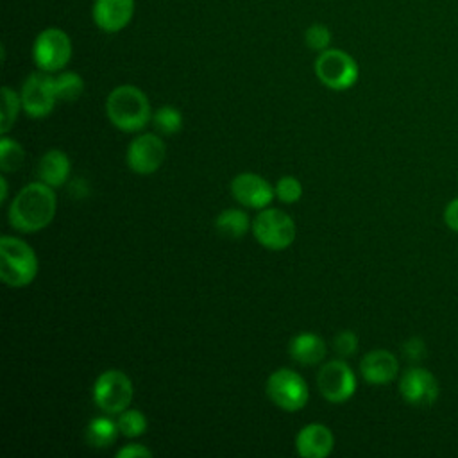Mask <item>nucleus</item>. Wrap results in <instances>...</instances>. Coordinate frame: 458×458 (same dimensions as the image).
Masks as SVG:
<instances>
[{
	"instance_id": "a878e982",
	"label": "nucleus",
	"mask_w": 458,
	"mask_h": 458,
	"mask_svg": "<svg viewBox=\"0 0 458 458\" xmlns=\"http://www.w3.org/2000/svg\"><path fill=\"white\" fill-rule=\"evenodd\" d=\"M276 197L284 202V204H293L302 197V184L297 177L293 175H284L281 177L276 186H274Z\"/></svg>"
},
{
	"instance_id": "1a4fd4ad",
	"label": "nucleus",
	"mask_w": 458,
	"mask_h": 458,
	"mask_svg": "<svg viewBox=\"0 0 458 458\" xmlns=\"http://www.w3.org/2000/svg\"><path fill=\"white\" fill-rule=\"evenodd\" d=\"M32 55L41 72L63 70L72 57V41L61 29H47L38 34Z\"/></svg>"
},
{
	"instance_id": "393cba45",
	"label": "nucleus",
	"mask_w": 458,
	"mask_h": 458,
	"mask_svg": "<svg viewBox=\"0 0 458 458\" xmlns=\"http://www.w3.org/2000/svg\"><path fill=\"white\" fill-rule=\"evenodd\" d=\"M20 109H23L21 97L9 86H4L2 88V122H0L2 134H7L13 129Z\"/></svg>"
},
{
	"instance_id": "412c9836",
	"label": "nucleus",
	"mask_w": 458,
	"mask_h": 458,
	"mask_svg": "<svg viewBox=\"0 0 458 458\" xmlns=\"http://www.w3.org/2000/svg\"><path fill=\"white\" fill-rule=\"evenodd\" d=\"M23 157H25V150L23 147L9 138L7 134H2L0 138V168L2 174H13L16 172L21 165H23Z\"/></svg>"
},
{
	"instance_id": "7c9ffc66",
	"label": "nucleus",
	"mask_w": 458,
	"mask_h": 458,
	"mask_svg": "<svg viewBox=\"0 0 458 458\" xmlns=\"http://www.w3.org/2000/svg\"><path fill=\"white\" fill-rule=\"evenodd\" d=\"M444 222L451 231L458 233V197L453 199L451 202H447V206L444 209Z\"/></svg>"
},
{
	"instance_id": "0eeeda50",
	"label": "nucleus",
	"mask_w": 458,
	"mask_h": 458,
	"mask_svg": "<svg viewBox=\"0 0 458 458\" xmlns=\"http://www.w3.org/2000/svg\"><path fill=\"white\" fill-rule=\"evenodd\" d=\"M315 73L318 81L329 89H349L358 81V64L344 50L326 48L315 61Z\"/></svg>"
},
{
	"instance_id": "c85d7f7f",
	"label": "nucleus",
	"mask_w": 458,
	"mask_h": 458,
	"mask_svg": "<svg viewBox=\"0 0 458 458\" xmlns=\"http://www.w3.org/2000/svg\"><path fill=\"white\" fill-rule=\"evenodd\" d=\"M401 351H403V356H404L408 361H413V363H415V361L424 360V356H426V344H424L422 338L411 336V338H408V340L403 344Z\"/></svg>"
},
{
	"instance_id": "aec40b11",
	"label": "nucleus",
	"mask_w": 458,
	"mask_h": 458,
	"mask_svg": "<svg viewBox=\"0 0 458 458\" xmlns=\"http://www.w3.org/2000/svg\"><path fill=\"white\" fill-rule=\"evenodd\" d=\"M120 429L118 424L109 417H95L86 426V442L95 449H106L114 444Z\"/></svg>"
},
{
	"instance_id": "a211bd4d",
	"label": "nucleus",
	"mask_w": 458,
	"mask_h": 458,
	"mask_svg": "<svg viewBox=\"0 0 458 458\" xmlns=\"http://www.w3.org/2000/svg\"><path fill=\"white\" fill-rule=\"evenodd\" d=\"M70 170L72 163L68 154L59 148H52L39 159L38 177L52 188H61L70 179Z\"/></svg>"
},
{
	"instance_id": "7ed1b4c3",
	"label": "nucleus",
	"mask_w": 458,
	"mask_h": 458,
	"mask_svg": "<svg viewBox=\"0 0 458 458\" xmlns=\"http://www.w3.org/2000/svg\"><path fill=\"white\" fill-rule=\"evenodd\" d=\"M38 268V256L27 242L9 234L0 238V279L7 286H29L36 279Z\"/></svg>"
},
{
	"instance_id": "4468645a",
	"label": "nucleus",
	"mask_w": 458,
	"mask_h": 458,
	"mask_svg": "<svg viewBox=\"0 0 458 458\" xmlns=\"http://www.w3.org/2000/svg\"><path fill=\"white\" fill-rule=\"evenodd\" d=\"M335 447L333 431L320 422L306 424L295 435V453L302 458H326Z\"/></svg>"
},
{
	"instance_id": "f3484780",
	"label": "nucleus",
	"mask_w": 458,
	"mask_h": 458,
	"mask_svg": "<svg viewBox=\"0 0 458 458\" xmlns=\"http://www.w3.org/2000/svg\"><path fill=\"white\" fill-rule=\"evenodd\" d=\"M288 352L292 356L293 361L311 367V365H318L320 361H324L326 352H327V345L324 342L322 336L304 331L295 335L290 344H288Z\"/></svg>"
},
{
	"instance_id": "cd10ccee",
	"label": "nucleus",
	"mask_w": 458,
	"mask_h": 458,
	"mask_svg": "<svg viewBox=\"0 0 458 458\" xmlns=\"http://www.w3.org/2000/svg\"><path fill=\"white\" fill-rule=\"evenodd\" d=\"M304 39H306V45L311 50H326L329 47V41H331V32L326 25L315 23L306 30Z\"/></svg>"
},
{
	"instance_id": "20e7f679",
	"label": "nucleus",
	"mask_w": 458,
	"mask_h": 458,
	"mask_svg": "<svg viewBox=\"0 0 458 458\" xmlns=\"http://www.w3.org/2000/svg\"><path fill=\"white\" fill-rule=\"evenodd\" d=\"M252 236L268 250L288 249L297 234L293 218L277 208H263L252 220Z\"/></svg>"
},
{
	"instance_id": "f8f14e48",
	"label": "nucleus",
	"mask_w": 458,
	"mask_h": 458,
	"mask_svg": "<svg viewBox=\"0 0 458 458\" xmlns=\"http://www.w3.org/2000/svg\"><path fill=\"white\" fill-rule=\"evenodd\" d=\"M399 394L411 406H431L438 397V381L428 369L411 367L401 376Z\"/></svg>"
},
{
	"instance_id": "f257e3e1",
	"label": "nucleus",
	"mask_w": 458,
	"mask_h": 458,
	"mask_svg": "<svg viewBox=\"0 0 458 458\" xmlns=\"http://www.w3.org/2000/svg\"><path fill=\"white\" fill-rule=\"evenodd\" d=\"M55 188L43 181L25 184L7 208V220L20 233H38L45 229L55 216L57 199Z\"/></svg>"
},
{
	"instance_id": "6e6552de",
	"label": "nucleus",
	"mask_w": 458,
	"mask_h": 458,
	"mask_svg": "<svg viewBox=\"0 0 458 458\" xmlns=\"http://www.w3.org/2000/svg\"><path fill=\"white\" fill-rule=\"evenodd\" d=\"M317 386L326 401L340 404L354 395L356 376L344 360H329L317 372Z\"/></svg>"
},
{
	"instance_id": "f03ea898",
	"label": "nucleus",
	"mask_w": 458,
	"mask_h": 458,
	"mask_svg": "<svg viewBox=\"0 0 458 458\" xmlns=\"http://www.w3.org/2000/svg\"><path fill=\"white\" fill-rule=\"evenodd\" d=\"M106 114L122 132H138L152 120L147 95L132 84H122L107 95Z\"/></svg>"
},
{
	"instance_id": "4be33fe9",
	"label": "nucleus",
	"mask_w": 458,
	"mask_h": 458,
	"mask_svg": "<svg viewBox=\"0 0 458 458\" xmlns=\"http://www.w3.org/2000/svg\"><path fill=\"white\" fill-rule=\"evenodd\" d=\"M55 95L57 100L63 102H73L84 93V81L75 72H63L57 77H54Z\"/></svg>"
},
{
	"instance_id": "2eb2a0df",
	"label": "nucleus",
	"mask_w": 458,
	"mask_h": 458,
	"mask_svg": "<svg viewBox=\"0 0 458 458\" xmlns=\"http://www.w3.org/2000/svg\"><path fill=\"white\" fill-rule=\"evenodd\" d=\"M399 372L397 358L386 349H374L360 361V374L370 385H386Z\"/></svg>"
},
{
	"instance_id": "dca6fc26",
	"label": "nucleus",
	"mask_w": 458,
	"mask_h": 458,
	"mask_svg": "<svg viewBox=\"0 0 458 458\" xmlns=\"http://www.w3.org/2000/svg\"><path fill=\"white\" fill-rule=\"evenodd\" d=\"M134 13V0H95L93 20L106 32L123 29Z\"/></svg>"
},
{
	"instance_id": "5701e85b",
	"label": "nucleus",
	"mask_w": 458,
	"mask_h": 458,
	"mask_svg": "<svg viewBox=\"0 0 458 458\" xmlns=\"http://www.w3.org/2000/svg\"><path fill=\"white\" fill-rule=\"evenodd\" d=\"M116 424H118L120 435H123L127 438L141 437L147 431V426H148L145 413L136 410V408H127L122 413H118Z\"/></svg>"
},
{
	"instance_id": "bb28decb",
	"label": "nucleus",
	"mask_w": 458,
	"mask_h": 458,
	"mask_svg": "<svg viewBox=\"0 0 458 458\" xmlns=\"http://www.w3.org/2000/svg\"><path fill=\"white\" fill-rule=\"evenodd\" d=\"M333 351L340 356V358H349L352 354H356L358 351V335L354 331H340L335 338H333Z\"/></svg>"
},
{
	"instance_id": "b1692460",
	"label": "nucleus",
	"mask_w": 458,
	"mask_h": 458,
	"mask_svg": "<svg viewBox=\"0 0 458 458\" xmlns=\"http://www.w3.org/2000/svg\"><path fill=\"white\" fill-rule=\"evenodd\" d=\"M152 123L161 134H177L182 129V113L174 106H161L152 113Z\"/></svg>"
},
{
	"instance_id": "2f4dec72",
	"label": "nucleus",
	"mask_w": 458,
	"mask_h": 458,
	"mask_svg": "<svg viewBox=\"0 0 458 458\" xmlns=\"http://www.w3.org/2000/svg\"><path fill=\"white\" fill-rule=\"evenodd\" d=\"M0 190H2L0 200H2V202H5V200H7V193H9V182H7L5 174H2V175H0Z\"/></svg>"
},
{
	"instance_id": "6ab92c4d",
	"label": "nucleus",
	"mask_w": 458,
	"mask_h": 458,
	"mask_svg": "<svg viewBox=\"0 0 458 458\" xmlns=\"http://www.w3.org/2000/svg\"><path fill=\"white\" fill-rule=\"evenodd\" d=\"M252 227V222L249 220L247 213L238 208H227L220 211L215 218V229L224 238H242L245 236Z\"/></svg>"
},
{
	"instance_id": "9d476101",
	"label": "nucleus",
	"mask_w": 458,
	"mask_h": 458,
	"mask_svg": "<svg viewBox=\"0 0 458 458\" xmlns=\"http://www.w3.org/2000/svg\"><path fill=\"white\" fill-rule=\"evenodd\" d=\"M21 107L30 118H45L48 116L57 102L54 77L48 72L30 73L20 91Z\"/></svg>"
},
{
	"instance_id": "423d86ee",
	"label": "nucleus",
	"mask_w": 458,
	"mask_h": 458,
	"mask_svg": "<svg viewBox=\"0 0 458 458\" xmlns=\"http://www.w3.org/2000/svg\"><path fill=\"white\" fill-rule=\"evenodd\" d=\"M267 397L284 411L302 410L310 399V390L304 377L286 367L274 370L265 383Z\"/></svg>"
},
{
	"instance_id": "c756f323",
	"label": "nucleus",
	"mask_w": 458,
	"mask_h": 458,
	"mask_svg": "<svg viewBox=\"0 0 458 458\" xmlns=\"http://www.w3.org/2000/svg\"><path fill=\"white\" fill-rule=\"evenodd\" d=\"M116 456L118 458H150L152 451L143 444L132 442V444H125L122 449H118Z\"/></svg>"
},
{
	"instance_id": "39448f33",
	"label": "nucleus",
	"mask_w": 458,
	"mask_h": 458,
	"mask_svg": "<svg viewBox=\"0 0 458 458\" xmlns=\"http://www.w3.org/2000/svg\"><path fill=\"white\" fill-rule=\"evenodd\" d=\"M134 395L131 377L118 369L104 370L93 383V401L107 415H118L129 408Z\"/></svg>"
},
{
	"instance_id": "ddd939ff",
	"label": "nucleus",
	"mask_w": 458,
	"mask_h": 458,
	"mask_svg": "<svg viewBox=\"0 0 458 458\" xmlns=\"http://www.w3.org/2000/svg\"><path fill=\"white\" fill-rule=\"evenodd\" d=\"M229 188L236 202L250 209L268 208V204L276 197L274 186L265 177L254 172H242L234 175Z\"/></svg>"
},
{
	"instance_id": "9b49d317",
	"label": "nucleus",
	"mask_w": 458,
	"mask_h": 458,
	"mask_svg": "<svg viewBox=\"0 0 458 458\" xmlns=\"http://www.w3.org/2000/svg\"><path fill=\"white\" fill-rule=\"evenodd\" d=\"M166 157V147L161 136L154 132H143L136 136L125 152L127 166L138 175H150L157 172Z\"/></svg>"
}]
</instances>
